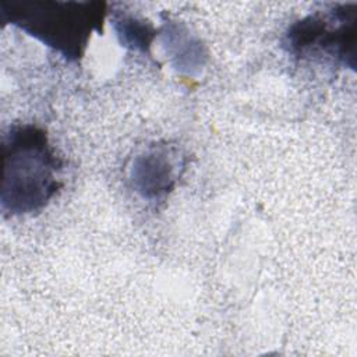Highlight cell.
<instances>
[{
	"instance_id": "obj_6",
	"label": "cell",
	"mask_w": 357,
	"mask_h": 357,
	"mask_svg": "<svg viewBox=\"0 0 357 357\" xmlns=\"http://www.w3.org/2000/svg\"><path fill=\"white\" fill-rule=\"evenodd\" d=\"M112 24L121 46L139 52L149 50V46L156 35V31L149 22L138 20L130 14L116 13L113 15Z\"/></svg>"
},
{
	"instance_id": "obj_4",
	"label": "cell",
	"mask_w": 357,
	"mask_h": 357,
	"mask_svg": "<svg viewBox=\"0 0 357 357\" xmlns=\"http://www.w3.org/2000/svg\"><path fill=\"white\" fill-rule=\"evenodd\" d=\"M178 152L173 146L151 145L145 152L135 156L130 169L132 188L146 199H158L169 194L183 167Z\"/></svg>"
},
{
	"instance_id": "obj_2",
	"label": "cell",
	"mask_w": 357,
	"mask_h": 357,
	"mask_svg": "<svg viewBox=\"0 0 357 357\" xmlns=\"http://www.w3.org/2000/svg\"><path fill=\"white\" fill-rule=\"evenodd\" d=\"M105 1L1 0L0 21L33 36L68 61H78L92 32H102L107 14Z\"/></svg>"
},
{
	"instance_id": "obj_1",
	"label": "cell",
	"mask_w": 357,
	"mask_h": 357,
	"mask_svg": "<svg viewBox=\"0 0 357 357\" xmlns=\"http://www.w3.org/2000/svg\"><path fill=\"white\" fill-rule=\"evenodd\" d=\"M3 215L20 216L43 209L63 185L61 159L43 128L14 124L1 141Z\"/></svg>"
},
{
	"instance_id": "obj_3",
	"label": "cell",
	"mask_w": 357,
	"mask_h": 357,
	"mask_svg": "<svg viewBox=\"0 0 357 357\" xmlns=\"http://www.w3.org/2000/svg\"><path fill=\"white\" fill-rule=\"evenodd\" d=\"M357 6L336 4L293 22L283 38V47L297 59H321L356 67Z\"/></svg>"
},
{
	"instance_id": "obj_5",
	"label": "cell",
	"mask_w": 357,
	"mask_h": 357,
	"mask_svg": "<svg viewBox=\"0 0 357 357\" xmlns=\"http://www.w3.org/2000/svg\"><path fill=\"white\" fill-rule=\"evenodd\" d=\"M163 46L172 57L178 71L192 74L202 67L206 60V52L198 38H195L184 24L169 21L162 28Z\"/></svg>"
}]
</instances>
